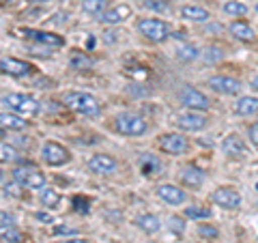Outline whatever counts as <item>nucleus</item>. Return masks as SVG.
Masks as SVG:
<instances>
[{"label":"nucleus","mask_w":258,"mask_h":243,"mask_svg":"<svg viewBox=\"0 0 258 243\" xmlns=\"http://www.w3.org/2000/svg\"><path fill=\"white\" fill-rule=\"evenodd\" d=\"M0 103L9 108V112H13V114H20L24 118H32V116H37L39 112H41V103H39L35 97L24 95V93H9V95H5L3 99H0Z\"/></svg>","instance_id":"1"},{"label":"nucleus","mask_w":258,"mask_h":243,"mask_svg":"<svg viewBox=\"0 0 258 243\" xmlns=\"http://www.w3.org/2000/svg\"><path fill=\"white\" fill-rule=\"evenodd\" d=\"M114 129L123 136L136 138V136L147 134L149 123L142 114H138V112H120V114L114 118Z\"/></svg>","instance_id":"2"},{"label":"nucleus","mask_w":258,"mask_h":243,"mask_svg":"<svg viewBox=\"0 0 258 243\" xmlns=\"http://www.w3.org/2000/svg\"><path fill=\"white\" fill-rule=\"evenodd\" d=\"M62 103L67 108L71 110H76L80 112V114H84V116H97L99 114V101L95 99L93 95H88V93H64L62 95Z\"/></svg>","instance_id":"3"},{"label":"nucleus","mask_w":258,"mask_h":243,"mask_svg":"<svg viewBox=\"0 0 258 243\" xmlns=\"http://www.w3.org/2000/svg\"><path fill=\"white\" fill-rule=\"evenodd\" d=\"M136 26H138L140 35L144 39H149V41H153V43H161L170 37V26H168V22H164V20L142 18V20H138Z\"/></svg>","instance_id":"4"},{"label":"nucleus","mask_w":258,"mask_h":243,"mask_svg":"<svg viewBox=\"0 0 258 243\" xmlns=\"http://www.w3.org/2000/svg\"><path fill=\"white\" fill-rule=\"evenodd\" d=\"M13 179L15 183H20L22 188H28V190H43L45 188V174L39 172L35 166H18L13 170Z\"/></svg>","instance_id":"5"},{"label":"nucleus","mask_w":258,"mask_h":243,"mask_svg":"<svg viewBox=\"0 0 258 243\" xmlns=\"http://www.w3.org/2000/svg\"><path fill=\"white\" fill-rule=\"evenodd\" d=\"M179 99H181V103L185 108H189L194 112H207L209 108H211V99L194 86H183Z\"/></svg>","instance_id":"6"},{"label":"nucleus","mask_w":258,"mask_h":243,"mask_svg":"<svg viewBox=\"0 0 258 243\" xmlns=\"http://www.w3.org/2000/svg\"><path fill=\"white\" fill-rule=\"evenodd\" d=\"M159 149L164 153H168V155H183V153H187L189 142H187V138H185L183 134L170 132V134H161L159 136Z\"/></svg>","instance_id":"7"},{"label":"nucleus","mask_w":258,"mask_h":243,"mask_svg":"<svg viewBox=\"0 0 258 243\" xmlns=\"http://www.w3.org/2000/svg\"><path fill=\"white\" fill-rule=\"evenodd\" d=\"M41 157L47 166H64V164H69L71 153L58 142H45L41 149Z\"/></svg>","instance_id":"8"},{"label":"nucleus","mask_w":258,"mask_h":243,"mask_svg":"<svg viewBox=\"0 0 258 243\" xmlns=\"http://www.w3.org/2000/svg\"><path fill=\"white\" fill-rule=\"evenodd\" d=\"M0 71L11 78H26L30 76L35 67H32L30 63L26 60H20V58H11V56H5V58H0Z\"/></svg>","instance_id":"9"},{"label":"nucleus","mask_w":258,"mask_h":243,"mask_svg":"<svg viewBox=\"0 0 258 243\" xmlns=\"http://www.w3.org/2000/svg\"><path fill=\"white\" fill-rule=\"evenodd\" d=\"M176 125H179L183 132H203V129L209 125V118L203 114V112H183V114L176 116Z\"/></svg>","instance_id":"10"},{"label":"nucleus","mask_w":258,"mask_h":243,"mask_svg":"<svg viewBox=\"0 0 258 243\" xmlns=\"http://www.w3.org/2000/svg\"><path fill=\"white\" fill-rule=\"evenodd\" d=\"M209 86L220 95H237L243 88L237 78H230V76H211L209 78Z\"/></svg>","instance_id":"11"},{"label":"nucleus","mask_w":258,"mask_h":243,"mask_svg":"<svg viewBox=\"0 0 258 243\" xmlns=\"http://www.w3.org/2000/svg\"><path fill=\"white\" fill-rule=\"evenodd\" d=\"M88 168L93 170L95 174H101V176H110L116 172V159L112 155H106V153H99V155H93L91 159H88Z\"/></svg>","instance_id":"12"},{"label":"nucleus","mask_w":258,"mask_h":243,"mask_svg":"<svg viewBox=\"0 0 258 243\" xmlns=\"http://www.w3.org/2000/svg\"><path fill=\"white\" fill-rule=\"evenodd\" d=\"M213 202L222 209H239L241 207V194L235 188H220L213 194Z\"/></svg>","instance_id":"13"},{"label":"nucleus","mask_w":258,"mask_h":243,"mask_svg":"<svg viewBox=\"0 0 258 243\" xmlns=\"http://www.w3.org/2000/svg\"><path fill=\"white\" fill-rule=\"evenodd\" d=\"M222 149L226 155L232 159H243L247 153V144L239 134H230V136H226V140L222 142Z\"/></svg>","instance_id":"14"},{"label":"nucleus","mask_w":258,"mask_h":243,"mask_svg":"<svg viewBox=\"0 0 258 243\" xmlns=\"http://www.w3.org/2000/svg\"><path fill=\"white\" fill-rule=\"evenodd\" d=\"M24 37L32 39V41L41 43V45H50V47H62L64 45V39L54 35V32H45V30H32V28H26L24 30Z\"/></svg>","instance_id":"15"},{"label":"nucleus","mask_w":258,"mask_h":243,"mask_svg":"<svg viewBox=\"0 0 258 243\" xmlns=\"http://www.w3.org/2000/svg\"><path fill=\"white\" fill-rule=\"evenodd\" d=\"M157 196L164 202H168V205H181V202H185V198H187V194H185L179 185L164 183L157 188Z\"/></svg>","instance_id":"16"},{"label":"nucleus","mask_w":258,"mask_h":243,"mask_svg":"<svg viewBox=\"0 0 258 243\" xmlns=\"http://www.w3.org/2000/svg\"><path fill=\"white\" fill-rule=\"evenodd\" d=\"M129 15H132V7L116 5V7H112V9H108L106 13H101L99 15V22L106 24V26H110V24H120V22L129 20Z\"/></svg>","instance_id":"17"},{"label":"nucleus","mask_w":258,"mask_h":243,"mask_svg":"<svg viewBox=\"0 0 258 243\" xmlns=\"http://www.w3.org/2000/svg\"><path fill=\"white\" fill-rule=\"evenodd\" d=\"M179 179L183 185H187V188H200L205 181V174H203V170H198L196 166H183L179 170Z\"/></svg>","instance_id":"18"},{"label":"nucleus","mask_w":258,"mask_h":243,"mask_svg":"<svg viewBox=\"0 0 258 243\" xmlns=\"http://www.w3.org/2000/svg\"><path fill=\"white\" fill-rule=\"evenodd\" d=\"M30 123L28 118H24L20 114H13V112H0V127L9 129V132H22L26 129Z\"/></svg>","instance_id":"19"},{"label":"nucleus","mask_w":258,"mask_h":243,"mask_svg":"<svg viewBox=\"0 0 258 243\" xmlns=\"http://www.w3.org/2000/svg\"><path fill=\"white\" fill-rule=\"evenodd\" d=\"M181 15L189 22H198V24H207L211 20V13H209L205 7H198V5H185L181 9Z\"/></svg>","instance_id":"20"},{"label":"nucleus","mask_w":258,"mask_h":243,"mask_svg":"<svg viewBox=\"0 0 258 243\" xmlns=\"http://www.w3.org/2000/svg\"><path fill=\"white\" fill-rule=\"evenodd\" d=\"M136 226H138L140 230H144L147 234H155V232H159V228H161V222H159L157 215H153V213H142V215L136 217Z\"/></svg>","instance_id":"21"},{"label":"nucleus","mask_w":258,"mask_h":243,"mask_svg":"<svg viewBox=\"0 0 258 243\" xmlns=\"http://www.w3.org/2000/svg\"><path fill=\"white\" fill-rule=\"evenodd\" d=\"M235 112L239 116H254L258 114V97H241V99L235 103Z\"/></svg>","instance_id":"22"},{"label":"nucleus","mask_w":258,"mask_h":243,"mask_svg":"<svg viewBox=\"0 0 258 243\" xmlns=\"http://www.w3.org/2000/svg\"><path fill=\"white\" fill-rule=\"evenodd\" d=\"M230 32L232 37H237L239 41H254L256 35H254V28L245 22H232L230 24Z\"/></svg>","instance_id":"23"},{"label":"nucleus","mask_w":258,"mask_h":243,"mask_svg":"<svg viewBox=\"0 0 258 243\" xmlns=\"http://www.w3.org/2000/svg\"><path fill=\"white\" fill-rule=\"evenodd\" d=\"M39 200H41V205L45 209H56L60 205V194L52 190V188H43L41 192H39Z\"/></svg>","instance_id":"24"},{"label":"nucleus","mask_w":258,"mask_h":243,"mask_svg":"<svg viewBox=\"0 0 258 243\" xmlns=\"http://www.w3.org/2000/svg\"><path fill=\"white\" fill-rule=\"evenodd\" d=\"M0 239L5 243H22L24 241V234L18 226H5L0 224Z\"/></svg>","instance_id":"25"},{"label":"nucleus","mask_w":258,"mask_h":243,"mask_svg":"<svg viewBox=\"0 0 258 243\" xmlns=\"http://www.w3.org/2000/svg\"><path fill=\"white\" fill-rule=\"evenodd\" d=\"M82 9L86 13H91V15H97L99 18L101 13H106L110 9V3L108 0H84L82 3Z\"/></svg>","instance_id":"26"},{"label":"nucleus","mask_w":258,"mask_h":243,"mask_svg":"<svg viewBox=\"0 0 258 243\" xmlns=\"http://www.w3.org/2000/svg\"><path fill=\"white\" fill-rule=\"evenodd\" d=\"M13 161H20V153L13 144L0 142V164H13Z\"/></svg>","instance_id":"27"},{"label":"nucleus","mask_w":258,"mask_h":243,"mask_svg":"<svg viewBox=\"0 0 258 243\" xmlns=\"http://www.w3.org/2000/svg\"><path fill=\"white\" fill-rule=\"evenodd\" d=\"M159 159L155 157V155H151V153H147V155H142V159H140V168H142V172H144V176H153L159 170Z\"/></svg>","instance_id":"28"},{"label":"nucleus","mask_w":258,"mask_h":243,"mask_svg":"<svg viewBox=\"0 0 258 243\" xmlns=\"http://www.w3.org/2000/svg\"><path fill=\"white\" fill-rule=\"evenodd\" d=\"M198 56H200L198 47L191 45V43H183L179 50H176V58H179L181 63H191V60H196Z\"/></svg>","instance_id":"29"},{"label":"nucleus","mask_w":258,"mask_h":243,"mask_svg":"<svg viewBox=\"0 0 258 243\" xmlns=\"http://www.w3.org/2000/svg\"><path fill=\"white\" fill-rule=\"evenodd\" d=\"M224 13L232 15V18H243V15L247 13V5L239 3V0H226L224 3Z\"/></svg>","instance_id":"30"},{"label":"nucleus","mask_w":258,"mask_h":243,"mask_svg":"<svg viewBox=\"0 0 258 243\" xmlns=\"http://www.w3.org/2000/svg\"><path fill=\"white\" fill-rule=\"evenodd\" d=\"M69 63H71V67L78 69V71H86V69H91V65H93V60L82 52H76L74 56H71Z\"/></svg>","instance_id":"31"},{"label":"nucleus","mask_w":258,"mask_h":243,"mask_svg":"<svg viewBox=\"0 0 258 243\" xmlns=\"http://www.w3.org/2000/svg\"><path fill=\"white\" fill-rule=\"evenodd\" d=\"M213 213L211 209H205V207H187L185 209V217H189V220H209Z\"/></svg>","instance_id":"32"},{"label":"nucleus","mask_w":258,"mask_h":243,"mask_svg":"<svg viewBox=\"0 0 258 243\" xmlns=\"http://www.w3.org/2000/svg\"><path fill=\"white\" fill-rule=\"evenodd\" d=\"M224 58V52L220 50V47H213V45H209L205 54H203V60L209 63V65H213V63H220Z\"/></svg>","instance_id":"33"},{"label":"nucleus","mask_w":258,"mask_h":243,"mask_svg":"<svg viewBox=\"0 0 258 243\" xmlns=\"http://www.w3.org/2000/svg\"><path fill=\"white\" fill-rule=\"evenodd\" d=\"M198 234H200L203 239H217V234H220V230H217V226L205 224V226H198Z\"/></svg>","instance_id":"34"},{"label":"nucleus","mask_w":258,"mask_h":243,"mask_svg":"<svg viewBox=\"0 0 258 243\" xmlns=\"http://www.w3.org/2000/svg\"><path fill=\"white\" fill-rule=\"evenodd\" d=\"M168 224H170V230H172L174 234H183V232H185V222L181 220L179 215H172L170 220H168Z\"/></svg>","instance_id":"35"},{"label":"nucleus","mask_w":258,"mask_h":243,"mask_svg":"<svg viewBox=\"0 0 258 243\" xmlns=\"http://www.w3.org/2000/svg\"><path fill=\"white\" fill-rule=\"evenodd\" d=\"M74 209L80 213H88V209H91V200L84 198V196H76L74 198Z\"/></svg>","instance_id":"36"},{"label":"nucleus","mask_w":258,"mask_h":243,"mask_svg":"<svg viewBox=\"0 0 258 243\" xmlns=\"http://www.w3.org/2000/svg\"><path fill=\"white\" fill-rule=\"evenodd\" d=\"M144 7H149V9H155V11H166L168 9V3H166V0H144Z\"/></svg>","instance_id":"37"},{"label":"nucleus","mask_w":258,"mask_h":243,"mask_svg":"<svg viewBox=\"0 0 258 243\" xmlns=\"http://www.w3.org/2000/svg\"><path fill=\"white\" fill-rule=\"evenodd\" d=\"M22 185L20 183H11V185H7L5 192H7V196H13V198H24V194H22Z\"/></svg>","instance_id":"38"},{"label":"nucleus","mask_w":258,"mask_h":243,"mask_svg":"<svg viewBox=\"0 0 258 243\" xmlns=\"http://www.w3.org/2000/svg\"><path fill=\"white\" fill-rule=\"evenodd\" d=\"M247 136H249V142H252L254 147L258 149V123L249 125V129H247Z\"/></svg>","instance_id":"39"},{"label":"nucleus","mask_w":258,"mask_h":243,"mask_svg":"<svg viewBox=\"0 0 258 243\" xmlns=\"http://www.w3.org/2000/svg\"><path fill=\"white\" fill-rule=\"evenodd\" d=\"M78 232V228H74V226H56L54 228V234H76Z\"/></svg>","instance_id":"40"},{"label":"nucleus","mask_w":258,"mask_h":243,"mask_svg":"<svg viewBox=\"0 0 258 243\" xmlns=\"http://www.w3.org/2000/svg\"><path fill=\"white\" fill-rule=\"evenodd\" d=\"M0 224L5 226H15V217L11 213H0Z\"/></svg>","instance_id":"41"},{"label":"nucleus","mask_w":258,"mask_h":243,"mask_svg":"<svg viewBox=\"0 0 258 243\" xmlns=\"http://www.w3.org/2000/svg\"><path fill=\"white\" fill-rule=\"evenodd\" d=\"M35 217H37V220H39V222H47V224H50V222H52V215H50V213H43V211H39V213H35Z\"/></svg>","instance_id":"42"},{"label":"nucleus","mask_w":258,"mask_h":243,"mask_svg":"<svg viewBox=\"0 0 258 243\" xmlns=\"http://www.w3.org/2000/svg\"><path fill=\"white\" fill-rule=\"evenodd\" d=\"M32 50L39 52L37 56H50V50H47V47H32Z\"/></svg>","instance_id":"43"},{"label":"nucleus","mask_w":258,"mask_h":243,"mask_svg":"<svg viewBox=\"0 0 258 243\" xmlns=\"http://www.w3.org/2000/svg\"><path fill=\"white\" fill-rule=\"evenodd\" d=\"M62 243H91L88 239H80V237H76V239H67V241H62Z\"/></svg>","instance_id":"44"},{"label":"nucleus","mask_w":258,"mask_h":243,"mask_svg":"<svg viewBox=\"0 0 258 243\" xmlns=\"http://www.w3.org/2000/svg\"><path fill=\"white\" fill-rule=\"evenodd\" d=\"M252 88H254V91H256V93H258V76H256V78H254V80H252Z\"/></svg>","instance_id":"45"},{"label":"nucleus","mask_w":258,"mask_h":243,"mask_svg":"<svg viewBox=\"0 0 258 243\" xmlns=\"http://www.w3.org/2000/svg\"><path fill=\"white\" fill-rule=\"evenodd\" d=\"M5 134H7V129H5V127H0V140L5 138Z\"/></svg>","instance_id":"46"},{"label":"nucleus","mask_w":258,"mask_h":243,"mask_svg":"<svg viewBox=\"0 0 258 243\" xmlns=\"http://www.w3.org/2000/svg\"><path fill=\"white\" fill-rule=\"evenodd\" d=\"M30 3H35V5H41V3H47V0H30Z\"/></svg>","instance_id":"47"},{"label":"nucleus","mask_w":258,"mask_h":243,"mask_svg":"<svg viewBox=\"0 0 258 243\" xmlns=\"http://www.w3.org/2000/svg\"><path fill=\"white\" fill-rule=\"evenodd\" d=\"M0 179H3V170H0Z\"/></svg>","instance_id":"48"},{"label":"nucleus","mask_w":258,"mask_h":243,"mask_svg":"<svg viewBox=\"0 0 258 243\" xmlns=\"http://www.w3.org/2000/svg\"><path fill=\"white\" fill-rule=\"evenodd\" d=\"M256 11H258V5H256Z\"/></svg>","instance_id":"49"},{"label":"nucleus","mask_w":258,"mask_h":243,"mask_svg":"<svg viewBox=\"0 0 258 243\" xmlns=\"http://www.w3.org/2000/svg\"><path fill=\"white\" fill-rule=\"evenodd\" d=\"M256 190H258V185H256Z\"/></svg>","instance_id":"50"}]
</instances>
